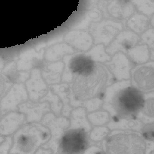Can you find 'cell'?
Returning <instances> with one entry per match:
<instances>
[{"label": "cell", "mask_w": 154, "mask_h": 154, "mask_svg": "<svg viewBox=\"0 0 154 154\" xmlns=\"http://www.w3.org/2000/svg\"><path fill=\"white\" fill-rule=\"evenodd\" d=\"M10 154H32L50 138L46 127L36 122H26L12 136Z\"/></svg>", "instance_id": "obj_1"}, {"label": "cell", "mask_w": 154, "mask_h": 154, "mask_svg": "<svg viewBox=\"0 0 154 154\" xmlns=\"http://www.w3.org/2000/svg\"><path fill=\"white\" fill-rule=\"evenodd\" d=\"M106 150L113 154H143L146 146L144 140L134 133H123L114 135L107 141Z\"/></svg>", "instance_id": "obj_2"}, {"label": "cell", "mask_w": 154, "mask_h": 154, "mask_svg": "<svg viewBox=\"0 0 154 154\" xmlns=\"http://www.w3.org/2000/svg\"><path fill=\"white\" fill-rule=\"evenodd\" d=\"M113 101L114 107L117 113L125 116L137 113L142 108L144 103L142 93L136 88L131 86L116 94Z\"/></svg>", "instance_id": "obj_3"}, {"label": "cell", "mask_w": 154, "mask_h": 154, "mask_svg": "<svg viewBox=\"0 0 154 154\" xmlns=\"http://www.w3.org/2000/svg\"><path fill=\"white\" fill-rule=\"evenodd\" d=\"M85 131L81 129H72L62 136L60 149L63 153L78 154L83 151L88 144Z\"/></svg>", "instance_id": "obj_4"}, {"label": "cell", "mask_w": 154, "mask_h": 154, "mask_svg": "<svg viewBox=\"0 0 154 154\" xmlns=\"http://www.w3.org/2000/svg\"><path fill=\"white\" fill-rule=\"evenodd\" d=\"M132 82L134 86L144 91L154 88V62L138 65L131 71Z\"/></svg>", "instance_id": "obj_5"}, {"label": "cell", "mask_w": 154, "mask_h": 154, "mask_svg": "<svg viewBox=\"0 0 154 154\" xmlns=\"http://www.w3.org/2000/svg\"><path fill=\"white\" fill-rule=\"evenodd\" d=\"M28 100L26 90L17 85L8 89L0 100V110L2 115L8 112L18 110V106Z\"/></svg>", "instance_id": "obj_6"}, {"label": "cell", "mask_w": 154, "mask_h": 154, "mask_svg": "<svg viewBox=\"0 0 154 154\" xmlns=\"http://www.w3.org/2000/svg\"><path fill=\"white\" fill-rule=\"evenodd\" d=\"M43 123L49 128L51 131V138L43 146L45 148L52 149L56 152L57 142L64 130L69 125V122L63 117L56 118L52 113L46 114L43 118Z\"/></svg>", "instance_id": "obj_7"}, {"label": "cell", "mask_w": 154, "mask_h": 154, "mask_svg": "<svg viewBox=\"0 0 154 154\" xmlns=\"http://www.w3.org/2000/svg\"><path fill=\"white\" fill-rule=\"evenodd\" d=\"M26 122L25 115L18 110L3 114L0 118V134L4 137L11 136Z\"/></svg>", "instance_id": "obj_8"}, {"label": "cell", "mask_w": 154, "mask_h": 154, "mask_svg": "<svg viewBox=\"0 0 154 154\" xmlns=\"http://www.w3.org/2000/svg\"><path fill=\"white\" fill-rule=\"evenodd\" d=\"M105 65L117 80H127L130 77L131 64L129 60L123 53H117Z\"/></svg>", "instance_id": "obj_9"}, {"label": "cell", "mask_w": 154, "mask_h": 154, "mask_svg": "<svg viewBox=\"0 0 154 154\" xmlns=\"http://www.w3.org/2000/svg\"><path fill=\"white\" fill-rule=\"evenodd\" d=\"M140 38L136 34L130 32H123L117 36L106 50L109 55H114L120 51L125 53L136 46Z\"/></svg>", "instance_id": "obj_10"}, {"label": "cell", "mask_w": 154, "mask_h": 154, "mask_svg": "<svg viewBox=\"0 0 154 154\" xmlns=\"http://www.w3.org/2000/svg\"><path fill=\"white\" fill-rule=\"evenodd\" d=\"M49 110L47 103H38L29 99L18 106V110L25 115L26 122H38L42 116Z\"/></svg>", "instance_id": "obj_11"}, {"label": "cell", "mask_w": 154, "mask_h": 154, "mask_svg": "<svg viewBox=\"0 0 154 154\" xmlns=\"http://www.w3.org/2000/svg\"><path fill=\"white\" fill-rule=\"evenodd\" d=\"M98 28L93 32L95 44H102L108 46L118 31L117 28L112 27Z\"/></svg>", "instance_id": "obj_12"}, {"label": "cell", "mask_w": 154, "mask_h": 154, "mask_svg": "<svg viewBox=\"0 0 154 154\" xmlns=\"http://www.w3.org/2000/svg\"><path fill=\"white\" fill-rule=\"evenodd\" d=\"M127 52L132 60L137 64L145 63L149 57L148 46L145 44L135 46L129 50Z\"/></svg>", "instance_id": "obj_13"}, {"label": "cell", "mask_w": 154, "mask_h": 154, "mask_svg": "<svg viewBox=\"0 0 154 154\" xmlns=\"http://www.w3.org/2000/svg\"><path fill=\"white\" fill-rule=\"evenodd\" d=\"M85 116V111L83 108H79L73 110L71 116V128L81 129L89 131L90 126Z\"/></svg>", "instance_id": "obj_14"}, {"label": "cell", "mask_w": 154, "mask_h": 154, "mask_svg": "<svg viewBox=\"0 0 154 154\" xmlns=\"http://www.w3.org/2000/svg\"><path fill=\"white\" fill-rule=\"evenodd\" d=\"M104 47L103 44H99L92 48L89 55L93 60L103 62L109 61L111 60V57L105 51Z\"/></svg>", "instance_id": "obj_15"}, {"label": "cell", "mask_w": 154, "mask_h": 154, "mask_svg": "<svg viewBox=\"0 0 154 154\" xmlns=\"http://www.w3.org/2000/svg\"><path fill=\"white\" fill-rule=\"evenodd\" d=\"M130 86L131 82L129 80H124L115 83L107 88L106 97H112L122 90Z\"/></svg>", "instance_id": "obj_16"}, {"label": "cell", "mask_w": 154, "mask_h": 154, "mask_svg": "<svg viewBox=\"0 0 154 154\" xmlns=\"http://www.w3.org/2000/svg\"><path fill=\"white\" fill-rule=\"evenodd\" d=\"M90 122L94 125L105 124L109 119L108 114L106 112L100 111L90 114L88 116Z\"/></svg>", "instance_id": "obj_17"}, {"label": "cell", "mask_w": 154, "mask_h": 154, "mask_svg": "<svg viewBox=\"0 0 154 154\" xmlns=\"http://www.w3.org/2000/svg\"><path fill=\"white\" fill-rule=\"evenodd\" d=\"M44 101L49 102L52 110L57 115L59 114L61 109L62 104L58 97L56 96L47 95L41 100V101Z\"/></svg>", "instance_id": "obj_18"}, {"label": "cell", "mask_w": 154, "mask_h": 154, "mask_svg": "<svg viewBox=\"0 0 154 154\" xmlns=\"http://www.w3.org/2000/svg\"><path fill=\"white\" fill-rule=\"evenodd\" d=\"M108 129L104 127H99L94 128L90 134V137L93 140L98 141L101 140L108 134Z\"/></svg>", "instance_id": "obj_19"}, {"label": "cell", "mask_w": 154, "mask_h": 154, "mask_svg": "<svg viewBox=\"0 0 154 154\" xmlns=\"http://www.w3.org/2000/svg\"><path fill=\"white\" fill-rule=\"evenodd\" d=\"M141 43L146 45L151 49L154 48V33L153 30H149L141 36Z\"/></svg>", "instance_id": "obj_20"}, {"label": "cell", "mask_w": 154, "mask_h": 154, "mask_svg": "<svg viewBox=\"0 0 154 154\" xmlns=\"http://www.w3.org/2000/svg\"><path fill=\"white\" fill-rule=\"evenodd\" d=\"M12 142V136L5 137L4 140L0 144V154H9Z\"/></svg>", "instance_id": "obj_21"}, {"label": "cell", "mask_w": 154, "mask_h": 154, "mask_svg": "<svg viewBox=\"0 0 154 154\" xmlns=\"http://www.w3.org/2000/svg\"><path fill=\"white\" fill-rule=\"evenodd\" d=\"M143 112L146 116L151 117L154 116V100L150 99L144 103L142 107Z\"/></svg>", "instance_id": "obj_22"}, {"label": "cell", "mask_w": 154, "mask_h": 154, "mask_svg": "<svg viewBox=\"0 0 154 154\" xmlns=\"http://www.w3.org/2000/svg\"><path fill=\"white\" fill-rule=\"evenodd\" d=\"M102 103V101L98 98L93 99L87 101L84 106L89 111H92L98 109Z\"/></svg>", "instance_id": "obj_23"}, {"label": "cell", "mask_w": 154, "mask_h": 154, "mask_svg": "<svg viewBox=\"0 0 154 154\" xmlns=\"http://www.w3.org/2000/svg\"><path fill=\"white\" fill-rule=\"evenodd\" d=\"M154 130L153 124H149L145 126L142 130L144 137L149 140H153Z\"/></svg>", "instance_id": "obj_24"}, {"label": "cell", "mask_w": 154, "mask_h": 154, "mask_svg": "<svg viewBox=\"0 0 154 154\" xmlns=\"http://www.w3.org/2000/svg\"><path fill=\"white\" fill-rule=\"evenodd\" d=\"M101 152V150L99 148L93 146L90 147L85 151V153L86 154H93L100 153Z\"/></svg>", "instance_id": "obj_25"}, {"label": "cell", "mask_w": 154, "mask_h": 154, "mask_svg": "<svg viewBox=\"0 0 154 154\" xmlns=\"http://www.w3.org/2000/svg\"><path fill=\"white\" fill-rule=\"evenodd\" d=\"M150 57L151 60H154V49H151L150 53Z\"/></svg>", "instance_id": "obj_26"}, {"label": "cell", "mask_w": 154, "mask_h": 154, "mask_svg": "<svg viewBox=\"0 0 154 154\" xmlns=\"http://www.w3.org/2000/svg\"><path fill=\"white\" fill-rule=\"evenodd\" d=\"M5 138V137L2 136L0 134V144L4 140Z\"/></svg>", "instance_id": "obj_27"}, {"label": "cell", "mask_w": 154, "mask_h": 154, "mask_svg": "<svg viewBox=\"0 0 154 154\" xmlns=\"http://www.w3.org/2000/svg\"><path fill=\"white\" fill-rule=\"evenodd\" d=\"M2 116V114L1 112V110H0V118L1 117V116Z\"/></svg>", "instance_id": "obj_28"}]
</instances>
